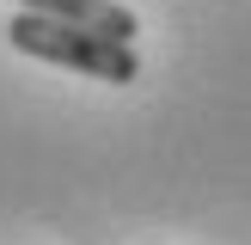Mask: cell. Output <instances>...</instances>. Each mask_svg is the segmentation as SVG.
<instances>
[{"mask_svg":"<svg viewBox=\"0 0 251 245\" xmlns=\"http://www.w3.org/2000/svg\"><path fill=\"white\" fill-rule=\"evenodd\" d=\"M6 37H12V49H25V55H37V61H55V68H74V74H86V80L129 86L135 74H141L135 43H117V37L68 24V19H43V12H25V6L12 12Z\"/></svg>","mask_w":251,"mask_h":245,"instance_id":"1","label":"cell"},{"mask_svg":"<svg viewBox=\"0 0 251 245\" xmlns=\"http://www.w3.org/2000/svg\"><path fill=\"white\" fill-rule=\"evenodd\" d=\"M25 12H43V19H68V24H86V31H104L117 43H135V12L117 6V0H19Z\"/></svg>","mask_w":251,"mask_h":245,"instance_id":"2","label":"cell"}]
</instances>
